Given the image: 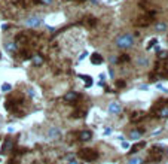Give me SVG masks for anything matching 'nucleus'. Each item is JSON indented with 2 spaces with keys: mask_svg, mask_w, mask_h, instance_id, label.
<instances>
[{
  "mask_svg": "<svg viewBox=\"0 0 168 164\" xmlns=\"http://www.w3.org/2000/svg\"><path fill=\"white\" fill-rule=\"evenodd\" d=\"M115 45L120 49H130L134 46V36L131 33H122V35L116 36Z\"/></svg>",
  "mask_w": 168,
  "mask_h": 164,
  "instance_id": "nucleus-1",
  "label": "nucleus"
},
{
  "mask_svg": "<svg viewBox=\"0 0 168 164\" xmlns=\"http://www.w3.org/2000/svg\"><path fill=\"white\" fill-rule=\"evenodd\" d=\"M153 18H155V11H150V12H146L144 15L138 17V18L134 21L135 27H147L153 22Z\"/></svg>",
  "mask_w": 168,
  "mask_h": 164,
  "instance_id": "nucleus-2",
  "label": "nucleus"
},
{
  "mask_svg": "<svg viewBox=\"0 0 168 164\" xmlns=\"http://www.w3.org/2000/svg\"><path fill=\"white\" fill-rule=\"evenodd\" d=\"M79 157L86 161V163H92L98 158V152L95 149H91V148H85V149H81L79 151Z\"/></svg>",
  "mask_w": 168,
  "mask_h": 164,
  "instance_id": "nucleus-3",
  "label": "nucleus"
},
{
  "mask_svg": "<svg viewBox=\"0 0 168 164\" xmlns=\"http://www.w3.org/2000/svg\"><path fill=\"white\" fill-rule=\"evenodd\" d=\"M42 24V18L37 17V15H33V17H28L25 19V25L30 27V28H37L39 25Z\"/></svg>",
  "mask_w": 168,
  "mask_h": 164,
  "instance_id": "nucleus-4",
  "label": "nucleus"
},
{
  "mask_svg": "<svg viewBox=\"0 0 168 164\" xmlns=\"http://www.w3.org/2000/svg\"><path fill=\"white\" fill-rule=\"evenodd\" d=\"M48 137H49L51 140H58L61 137V130L58 127H51L48 130Z\"/></svg>",
  "mask_w": 168,
  "mask_h": 164,
  "instance_id": "nucleus-5",
  "label": "nucleus"
},
{
  "mask_svg": "<svg viewBox=\"0 0 168 164\" xmlns=\"http://www.w3.org/2000/svg\"><path fill=\"white\" fill-rule=\"evenodd\" d=\"M79 99H81V95L76 91H68L67 94L64 95V100L68 102V103H73V102H76V100H79Z\"/></svg>",
  "mask_w": 168,
  "mask_h": 164,
  "instance_id": "nucleus-6",
  "label": "nucleus"
},
{
  "mask_svg": "<svg viewBox=\"0 0 168 164\" xmlns=\"http://www.w3.org/2000/svg\"><path fill=\"white\" fill-rule=\"evenodd\" d=\"M11 148H12V140H11V139H5L3 145H2V148H0V154H2V155L8 154V152L11 151Z\"/></svg>",
  "mask_w": 168,
  "mask_h": 164,
  "instance_id": "nucleus-7",
  "label": "nucleus"
},
{
  "mask_svg": "<svg viewBox=\"0 0 168 164\" xmlns=\"http://www.w3.org/2000/svg\"><path fill=\"white\" fill-rule=\"evenodd\" d=\"M144 146H146V142H137L135 145L131 146V149H130V152H128V154H130V155H134V154H137L140 149H143Z\"/></svg>",
  "mask_w": 168,
  "mask_h": 164,
  "instance_id": "nucleus-8",
  "label": "nucleus"
},
{
  "mask_svg": "<svg viewBox=\"0 0 168 164\" xmlns=\"http://www.w3.org/2000/svg\"><path fill=\"white\" fill-rule=\"evenodd\" d=\"M120 110H122V106H120L119 102H112V103L109 105V112H110V113H119Z\"/></svg>",
  "mask_w": 168,
  "mask_h": 164,
  "instance_id": "nucleus-9",
  "label": "nucleus"
},
{
  "mask_svg": "<svg viewBox=\"0 0 168 164\" xmlns=\"http://www.w3.org/2000/svg\"><path fill=\"white\" fill-rule=\"evenodd\" d=\"M5 48H6L9 52L14 54V52H17L18 51V43L17 42H6V43H5Z\"/></svg>",
  "mask_w": 168,
  "mask_h": 164,
  "instance_id": "nucleus-10",
  "label": "nucleus"
},
{
  "mask_svg": "<svg viewBox=\"0 0 168 164\" xmlns=\"http://www.w3.org/2000/svg\"><path fill=\"white\" fill-rule=\"evenodd\" d=\"M104 60H103V55L98 54V52H94V54L91 55V63L92 64H101Z\"/></svg>",
  "mask_w": 168,
  "mask_h": 164,
  "instance_id": "nucleus-11",
  "label": "nucleus"
},
{
  "mask_svg": "<svg viewBox=\"0 0 168 164\" xmlns=\"http://www.w3.org/2000/svg\"><path fill=\"white\" fill-rule=\"evenodd\" d=\"M79 139L81 140H91L92 139V133L89 130H85L82 133H79Z\"/></svg>",
  "mask_w": 168,
  "mask_h": 164,
  "instance_id": "nucleus-12",
  "label": "nucleus"
},
{
  "mask_svg": "<svg viewBox=\"0 0 168 164\" xmlns=\"http://www.w3.org/2000/svg\"><path fill=\"white\" fill-rule=\"evenodd\" d=\"M155 30H156V32H159V33H164V32L167 30V24H165V22H162V21H158V22L155 24Z\"/></svg>",
  "mask_w": 168,
  "mask_h": 164,
  "instance_id": "nucleus-13",
  "label": "nucleus"
},
{
  "mask_svg": "<svg viewBox=\"0 0 168 164\" xmlns=\"http://www.w3.org/2000/svg\"><path fill=\"white\" fill-rule=\"evenodd\" d=\"M141 119H144V113L143 112H135L131 115V121L133 122H138V121H141Z\"/></svg>",
  "mask_w": 168,
  "mask_h": 164,
  "instance_id": "nucleus-14",
  "label": "nucleus"
},
{
  "mask_svg": "<svg viewBox=\"0 0 168 164\" xmlns=\"http://www.w3.org/2000/svg\"><path fill=\"white\" fill-rule=\"evenodd\" d=\"M31 60H33L34 64H37V66H40V64H43V57L40 54H36L31 57Z\"/></svg>",
  "mask_w": 168,
  "mask_h": 164,
  "instance_id": "nucleus-15",
  "label": "nucleus"
},
{
  "mask_svg": "<svg viewBox=\"0 0 168 164\" xmlns=\"http://www.w3.org/2000/svg\"><path fill=\"white\" fill-rule=\"evenodd\" d=\"M17 43H27L28 42V39H27V36L24 35V33H21V35H18L17 36V40H15Z\"/></svg>",
  "mask_w": 168,
  "mask_h": 164,
  "instance_id": "nucleus-16",
  "label": "nucleus"
},
{
  "mask_svg": "<svg viewBox=\"0 0 168 164\" xmlns=\"http://www.w3.org/2000/svg\"><path fill=\"white\" fill-rule=\"evenodd\" d=\"M130 137H131L133 140H138V139L141 137V133H140L138 130H133V131L130 133Z\"/></svg>",
  "mask_w": 168,
  "mask_h": 164,
  "instance_id": "nucleus-17",
  "label": "nucleus"
},
{
  "mask_svg": "<svg viewBox=\"0 0 168 164\" xmlns=\"http://www.w3.org/2000/svg\"><path fill=\"white\" fill-rule=\"evenodd\" d=\"M143 158H140V157H133V158H130L128 160V164H143Z\"/></svg>",
  "mask_w": 168,
  "mask_h": 164,
  "instance_id": "nucleus-18",
  "label": "nucleus"
},
{
  "mask_svg": "<svg viewBox=\"0 0 168 164\" xmlns=\"http://www.w3.org/2000/svg\"><path fill=\"white\" fill-rule=\"evenodd\" d=\"M79 76H81L84 81H86V84H85V85H86V88H89V87L92 85V78H91V76H84V75H79Z\"/></svg>",
  "mask_w": 168,
  "mask_h": 164,
  "instance_id": "nucleus-19",
  "label": "nucleus"
},
{
  "mask_svg": "<svg viewBox=\"0 0 168 164\" xmlns=\"http://www.w3.org/2000/svg\"><path fill=\"white\" fill-rule=\"evenodd\" d=\"M137 64H138V66H147V64H149V60H147L146 57H140V58L137 60Z\"/></svg>",
  "mask_w": 168,
  "mask_h": 164,
  "instance_id": "nucleus-20",
  "label": "nucleus"
},
{
  "mask_svg": "<svg viewBox=\"0 0 168 164\" xmlns=\"http://www.w3.org/2000/svg\"><path fill=\"white\" fill-rule=\"evenodd\" d=\"M159 116H162V118H168V106H164L162 109L159 110Z\"/></svg>",
  "mask_w": 168,
  "mask_h": 164,
  "instance_id": "nucleus-21",
  "label": "nucleus"
},
{
  "mask_svg": "<svg viewBox=\"0 0 168 164\" xmlns=\"http://www.w3.org/2000/svg\"><path fill=\"white\" fill-rule=\"evenodd\" d=\"M84 115H86V110H76V112L73 113L74 118H81V116H84Z\"/></svg>",
  "mask_w": 168,
  "mask_h": 164,
  "instance_id": "nucleus-22",
  "label": "nucleus"
},
{
  "mask_svg": "<svg viewBox=\"0 0 168 164\" xmlns=\"http://www.w3.org/2000/svg\"><path fill=\"white\" fill-rule=\"evenodd\" d=\"M127 61H130L128 54H122V57H119V63H127Z\"/></svg>",
  "mask_w": 168,
  "mask_h": 164,
  "instance_id": "nucleus-23",
  "label": "nucleus"
},
{
  "mask_svg": "<svg viewBox=\"0 0 168 164\" xmlns=\"http://www.w3.org/2000/svg\"><path fill=\"white\" fill-rule=\"evenodd\" d=\"M21 57H22V60H30V58H31V55H30L28 51H22V52H21Z\"/></svg>",
  "mask_w": 168,
  "mask_h": 164,
  "instance_id": "nucleus-24",
  "label": "nucleus"
},
{
  "mask_svg": "<svg viewBox=\"0 0 168 164\" xmlns=\"http://www.w3.org/2000/svg\"><path fill=\"white\" fill-rule=\"evenodd\" d=\"M156 43H158V40H156V39H152L150 42H149V45L146 46V49H152V48H153V46H155Z\"/></svg>",
  "mask_w": 168,
  "mask_h": 164,
  "instance_id": "nucleus-25",
  "label": "nucleus"
},
{
  "mask_svg": "<svg viewBox=\"0 0 168 164\" xmlns=\"http://www.w3.org/2000/svg\"><path fill=\"white\" fill-rule=\"evenodd\" d=\"M159 58H161V60L168 58V52H167V51H161V52H159Z\"/></svg>",
  "mask_w": 168,
  "mask_h": 164,
  "instance_id": "nucleus-26",
  "label": "nucleus"
},
{
  "mask_svg": "<svg viewBox=\"0 0 168 164\" xmlns=\"http://www.w3.org/2000/svg\"><path fill=\"white\" fill-rule=\"evenodd\" d=\"M11 88H12V87H11L9 84H3V85H2V91H11Z\"/></svg>",
  "mask_w": 168,
  "mask_h": 164,
  "instance_id": "nucleus-27",
  "label": "nucleus"
},
{
  "mask_svg": "<svg viewBox=\"0 0 168 164\" xmlns=\"http://www.w3.org/2000/svg\"><path fill=\"white\" fill-rule=\"evenodd\" d=\"M36 2H39V3H43V5H51L54 0H36Z\"/></svg>",
  "mask_w": 168,
  "mask_h": 164,
  "instance_id": "nucleus-28",
  "label": "nucleus"
},
{
  "mask_svg": "<svg viewBox=\"0 0 168 164\" xmlns=\"http://www.w3.org/2000/svg\"><path fill=\"white\" fill-rule=\"evenodd\" d=\"M116 87H118V88H124V87H125V82H124V81H118V82H116Z\"/></svg>",
  "mask_w": 168,
  "mask_h": 164,
  "instance_id": "nucleus-29",
  "label": "nucleus"
},
{
  "mask_svg": "<svg viewBox=\"0 0 168 164\" xmlns=\"http://www.w3.org/2000/svg\"><path fill=\"white\" fill-rule=\"evenodd\" d=\"M110 61H112V63H119V58L116 55H112V57H110Z\"/></svg>",
  "mask_w": 168,
  "mask_h": 164,
  "instance_id": "nucleus-30",
  "label": "nucleus"
},
{
  "mask_svg": "<svg viewBox=\"0 0 168 164\" xmlns=\"http://www.w3.org/2000/svg\"><path fill=\"white\" fill-rule=\"evenodd\" d=\"M86 55H88V52H86V51H85V52H82V54H81V57H79V60H84Z\"/></svg>",
  "mask_w": 168,
  "mask_h": 164,
  "instance_id": "nucleus-31",
  "label": "nucleus"
},
{
  "mask_svg": "<svg viewBox=\"0 0 168 164\" xmlns=\"http://www.w3.org/2000/svg\"><path fill=\"white\" fill-rule=\"evenodd\" d=\"M147 88H149V87H147L146 84H144V85H140V87H138V90H147Z\"/></svg>",
  "mask_w": 168,
  "mask_h": 164,
  "instance_id": "nucleus-32",
  "label": "nucleus"
},
{
  "mask_svg": "<svg viewBox=\"0 0 168 164\" xmlns=\"http://www.w3.org/2000/svg\"><path fill=\"white\" fill-rule=\"evenodd\" d=\"M110 133H112V128H106V130H104V134H106V136L110 134Z\"/></svg>",
  "mask_w": 168,
  "mask_h": 164,
  "instance_id": "nucleus-33",
  "label": "nucleus"
},
{
  "mask_svg": "<svg viewBox=\"0 0 168 164\" xmlns=\"http://www.w3.org/2000/svg\"><path fill=\"white\" fill-rule=\"evenodd\" d=\"M27 92H28V95H30V97H33V95H34V91L31 90V88H30V90H27Z\"/></svg>",
  "mask_w": 168,
  "mask_h": 164,
  "instance_id": "nucleus-34",
  "label": "nucleus"
},
{
  "mask_svg": "<svg viewBox=\"0 0 168 164\" xmlns=\"http://www.w3.org/2000/svg\"><path fill=\"white\" fill-rule=\"evenodd\" d=\"M2 28H3V30H6V28H9V25H8V24H3V25H2Z\"/></svg>",
  "mask_w": 168,
  "mask_h": 164,
  "instance_id": "nucleus-35",
  "label": "nucleus"
},
{
  "mask_svg": "<svg viewBox=\"0 0 168 164\" xmlns=\"http://www.w3.org/2000/svg\"><path fill=\"white\" fill-rule=\"evenodd\" d=\"M122 146H124L125 149H128V143H127V142H124V143H122Z\"/></svg>",
  "mask_w": 168,
  "mask_h": 164,
  "instance_id": "nucleus-36",
  "label": "nucleus"
},
{
  "mask_svg": "<svg viewBox=\"0 0 168 164\" xmlns=\"http://www.w3.org/2000/svg\"><path fill=\"white\" fill-rule=\"evenodd\" d=\"M73 2H77V3H84L85 0H73Z\"/></svg>",
  "mask_w": 168,
  "mask_h": 164,
  "instance_id": "nucleus-37",
  "label": "nucleus"
},
{
  "mask_svg": "<svg viewBox=\"0 0 168 164\" xmlns=\"http://www.w3.org/2000/svg\"><path fill=\"white\" fill-rule=\"evenodd\" d=\"M9 164H17V161H14V160H11V161H9Z\"/></svg>",
  "mask_w": 168,
  "mask_h": 164,
  "instance_id": "nucleus-38",
  "label": "nucleus"
},
{
  "mask_svg": "<svg viewBox=\"0 0 168 164\" xmlns=\"http://www.w3.org/2000/svg\"><path fill=\"white\" fill-rule=\"evenodd\" d=\"M68 164H77V163H76V161L73 160V161H70V163H68Z\"/></svg>",
  "mask_w": 168,
  "mask_h": 164,
  "instance_id": "nucleus-39",
  "label": "nucleus"
},
{
  "mask_svg": "<svg viewBox=\"0 0 168 164\" xmlns=\"http://www.w3.org/2000/svg\"><path fill=\"white\" fill-rule=\"evenodd\" d=\"M33 164H39V163H37V161H34V163Z\"/></svg>",
  "mask_w": 168,
  "mask_h": 164,
  "instance_id": "nucleus-40",
  "label": "nucleus"
},
{
  "mask_svg": "<svg viewBox=\"0 0 168 164\" xmlns=\"http://www.w3.org/2000/svg\"><path fill=\"white\" fill-rule=\"evenodd\" d=\"M167 154H168V149H167Z\"/></svg>",
  "mask_w": 168,
  "mask_h": 164,
  "instance_id": "nucleus-41",
  "label": "nucleus"
}]
</instances>
